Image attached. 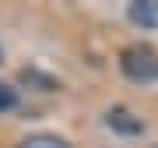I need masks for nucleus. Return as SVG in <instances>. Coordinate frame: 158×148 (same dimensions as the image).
Returning a JSON list of instances; mask_svg holds the SVG:
<instances>
[{
	"label": "nucleus",
	"mask_w": 158,
	"mask_h": 148,
	"mask_svg": "<svg viewBox=\"0 0 158 148\" xmlns=\"http://www.w3.org/2000/svg\"><path fill=\"white\" fill-rule=\"evenodd\" d=\"M119 67L130 81H141V85L158 81V53L151 46H130L119 53Z\"/></svg>",
	"instance_id": "1"
},
{
	"label": "nucleus",
	"mask_w": 158,
	"mask_h": 148,
	"mask_svg": "<svg viewBox=\"0 0 158 148\" xmlns=\"http://www.w3.org/2000/svg\"><path fill=\"white\" fill-rule=\"evenodd\" d=\"M127 14L141 28H158V0H134Z\"/></svg>",
	"instance_id": "2"
},
{
	"label": "nucleus",
	"mask_w": 158,
	"mask_h": 148,
	"mask_svg": "<svg viewBox=\"0 0 158 148\" xmlns=\"http://www.w3.org/2000/svg\"><path fill=\"white\" fill-rule=\"evenodd\" d=\"M109 127L113 131H119V134H141L144 131V124H141V116H134L130 109H109Z\"/></svg>",
	"instance_id": "3"
},
{
	"label": "nucleus",
	"mask_w": 158,
	"mask_h": 148,
	"mask_svg": "<svg viewBox=\"0 0 158 148\" xmlns=\"http://www.w3.org/2000/svg\"><path fill=\"white\" fill-rule=\"evenodd\" d=\"M18 148H70L63 137H56V134H32V137H25Z\"/></svg>",
	"instance_id": "4"
},
{
	"label": "nucleus",
	"mask_w": 158,
	"mask_h": 148,
	"mask_svg": "<svg viewBox=\"0 0 158 148\" xmlns=\"http://www.w3.org/2000/svg\"><path fill=\"white\" fill-rule=\"evenodd\" d=\"M14 106H18V92H14L11 85H4V81H0V113H11Z\"/></svg>",
	"instance_id": "5"
}]
</instances>
